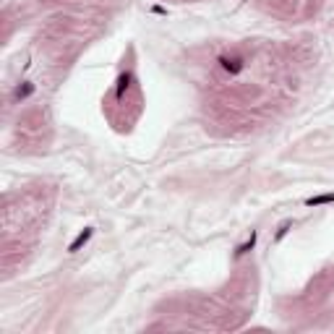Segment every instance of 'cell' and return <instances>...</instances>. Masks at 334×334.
I'll use <instances>...</instances> for the list:
<instances>
[{
  "label": "cell",
  "instance_id": "6da1fadb",
  "mask_svg": "<svg viewBox=\"0 0 334 334\" xmlns=\"http://www.w3.org/2000/svg\"><path fill=\"white\" fill-rule=\"evenodd\" d=\"M219 65H222L227 73L235 76V73L243 71V65H246V63H243V58H238V55H222V58H219Z\"/></svg>",
  "mask_w": 334,
  "mask_h": 334
},
{
  "label": "cell",
  "instance_id": "7a4b0ae2",
  "mask_svg": "<svg viewBox=\"0 0 334 334\" xmlns=\"http://www.w3.org/2000/svg\"><path fill=\"white\" fill-rule=\"evenodd\" d=\"M92 235H94V227H84V230H81V233L76 235V240H73V243H71V246H68V251H71V253H76V251H81V248L86 246V243H89V240H92Z\"/></svg>",
  "mask_w": 334,
  "mask_h": 334
},
{
  "label": "cell",
  "instance_id": "3957f363",
  "mask_svg": "<svg viewBox=\"0 0 334 334\" xmlns=\"http://www.w3.org/2000/svg\"><path fill=\"white\" fill-rule=\"evenodd\" d=\"M29 94H34V84L32 81H24V84H18L13 89V102H24Z\"/></svg>",
  "mask_w": 334,
  "mask_h": 334
},
{
  "label": "cell",
  "instance_id": "277c9868",
  "mask_svg": "<svg viewBox=\"0 0 334 334\" xmlns=\"http://www.w3.org/2000/svg\"><path fill=\"white\" fill-rule=\"evenodd\" d=\"M321 204H334V193H319L305 198V207H321Z\"/></svg>",
  "mask_w": 334,
  "mask_h": 334
},
{
  "label": "cell",
  "instance_id": "5b68a950",
  "mask_svg": "<svg viewBox=\"0 0 334 334\" xmlns=\"http://www.w3.org/2000/svg\"><path fill=\"white\" fill-rule=\"evenodd\" d=\"M256 238H259V235H256V230H253V233H251V238H248L246 243H243V246H238V248H235V256H243V253L253 251V246H256Z\"/></svg>",
  "mask_w": 334,
  "mask_h": 334
},
{
  "label": "cell",
  "instance_id": "8992f818",
  "mask_svg": "<svg viewBox=\"0 0 334 334\" xmlns=\"http://www.w3.org/2000/svg\"><path fill=\"white\" fill-rule=\"evenodd\" d=\"M128 84H131V73H120V79H118V86H115V97H118V99H123V94H125Z\"/></svg>",
  "mask_w": 334,
  "mask_h": 334
},
{
  "label": "cell",
  "instance_id": "52a82bcc",
  "mask_svg": "<svg viewBox=\"0 0 334 334\" xmlns=\"http://www.w3.org/2000/svg\"><path fill=\"white\" fill-rule=\"evenodd\" d=\"M290 227H293V222H290V219H287V222H282V225L277 227V235H274V240H282L287 233H290Z\"/></svg>",
  "mask_w": 334,
  "mask_h": 334
}]
</instances>
